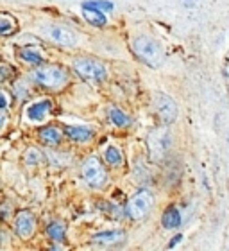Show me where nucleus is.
I'll return each instance as SVG.
<instances>
[{"instance_id": "obj_3", "label": "nucleus", "mask_w": 229, "mask_h": 251, "mask_svg": "<svg viewBox=\"0 0 229 251\" xmlns=\"http://www.w3.org/2000/svg\"><path fill=\"white\" fill-rule=\"evenodd\" d=\"M32 79L47 88H61L63 84L67 83V72L61 67L47 65V67L36 68L32 72Z\"/></svg>"}, {"instance_id": "obj_11", "label": "nucleus", "mask_w": 229, "mask_h": 251, "mask_svg": "<svg viewBox=\"0 0 229 251\" xmlns=\"http://www.w3.org/2000/svg\"><path fill=\"white\" fill-rule=\"evenodd\" d=\"M65 133H67V136L70 140H75V142H86L93 136V133L90 129H86V127H83V126H67Z\"/></svg>"}, {"instance_id": "obj_7", "label": "nucleus", "mask_w": 229, "mask_h": 251, "mask_svg": "<svg viewBox=\"0 0 229 251\" xmlns=\"http://www.w3.org/2000/svg\"><path fill=\"white\" fill-rule=\"evenodd\" d=\"M156 111H158V115H160V119H161L165 124H172V122L177 119L176 102L165 94L156 95Z\"/></svg>"}, {"instance_id": "obj_23", "label": "nucleus", "mask_w": 229, "mask_h": 251, "mask_svg": "<svg viewBox=\"0 0 229 251\" xmlns=\"http://www.w3.org/2000/svg\"><path fill=\"white\" fill-rule=\"evenodd\" d=\"M181 239H183L181 235H176V237H174V241H172L170 244H168V248H174V246H176V244H177V242L181 241Z\"/></svg>"}, {"instance_id": "obj_1", "label": "nucleus", "mask_w": 229, "mask_h": 251, "mask_svg": "<svg viewBox=\"0 0 229 251\" xmlns=\"http://www.w3.org/2000/svg\"><path fill=\"white\" fill-rule=\"evenodd\" d=\"M133 47H135L136 56L145 65H149L151 68L161 67L163 59H165V52H163L161 45L156 40H152L149 36H140L135 40Z\"/></svg>"}, {"instance_id": "obj_18", "label": "nucleus", "mask_w": 229, "mask_h": 251, "mask_svg": "<svg viewBox=\"0 0 229 251\" xmlns=\"http://www.w3.org/2000/svg\"><path fill=\"white\" fill-rule=\"evenodd\" d=\"M106 160L110 165H120L122 163V154L116 147H108V151H106Z\"/></svg>"}, {"instance_id": "obj_19", "label": "nucleus", "mask_w": 229, "mask_h": 251, "mask_svg": "<svg viewBox=\"0 0 229 251\" xmlns=\"http://www.w3.org/2000/svg\"><path fill=\"white\" fill-rule=\"evenodd\" d=\"M20 56L25 59V61L34 63V65H40V63H42V56H40L38 52H34V50H22Z\"/></svg>"}, {"instance_id": "obj_22", "label": "nucleus", "mask_w": 229, "mask_h": 251, "mask_svg": "<svg viewBox=\"0 0 229 251\" xmlns=\"http://www.w3.org/2000/svg\"><path fill=\"white\" fill-rule=\"evenodd\" d=\"M15 27V24L11 25L9 22H7V15H2V22H0V32L2 34H9V31Z\"/></svg>"}, {"instance_id": "obj_13", "label": "nucleus", "mask_w": 229, "mask_h": 251, "mask_svg": "<svg viewBox=\"0 0 229 251\" xmlns=\"http://www.w3.org/2000/svg\"><path fill=\"white\" fill-rule=\"evenodd\" d=\"M163 226L167 228V230H172V228H179L181 226V214H179V210L170 206V208L165 210V214H163Z\"/></svg>"}, {"instance_id": "obj_9", "label": "nucleus", "mask_w": 229, "mask_h": 251, "mask_svg": "<svg viewBox=\"0 0 229 251\" xmlns=\"http://www.w3.org/2000/svg\"><path fill=\"white\" fill-rule=\"evenodd\" d=\"M50 38H52L54 42L61 43V45H73L75 40H77L75 32L67 29V27H61V25L50 27Z\"/></svg>"}, {"instance_id": "obj_14", "label": "nucleus", "mask_w": 229, "mask_h": 251, "mask_svg": "<svg viewBox=\"0 0 229 251\" xmlns=\"http://www.w3.org/2000/svg\"><path fill=\"white\" fill-rule=\"evenodd\" d=\"M40 140H42L43 144H47V146H56V144H59V140H61V131L52 127V126L43 127V129L40 131Z\"/></svg>"}, {"instance_id": "obj_21", "label": "nucleus", "mask_w": 229, "mask_h": 251, "mask_svg": "<svg viewBox=\"0 0 229 251\" xmlns=\"http://www.w3.org/2000/svg\"><path fill=\"white\" fill-rule=\"evenodd\" d=\"M42 160V156H40V152L36 151V149H29L25 154V162L27 163H38Z\"/></svg>"}, {"instance_id": "obj_15", "label": "nucleus", "mask_w": 229, "mask_h": 251, "mask_svg": "<svg viewBox=\"0 0 229 251\" xmlns=\"http://www.w3.org/2000/svg\"><path fill=\"white\" fill-rule=\"evenodd\" d=\"M50 110V102L48 100H42V102H36V104H32L29 110H27V115L29 119L32 121H40L43 117L47 115V111Z\"/></svg>"}, {"instance_id": "obj_10", "label": "nucleus", "mask_w": 229, "mask_h": 251, "mask_svg": "<svg viewBox=\"0 0 229 251\" xmlns=\"http://www.w3.org/2000/svg\"><path fill=\"white\" fill-rule=\"evenodd\" d=\"M83 15H84V18L92 24V25H97V27L106 25L104 13H102L100 9H97V7H93V5H88L86 2L83 4Z\"/></svg>"}, {"instance_id": "obj_20", "label": "nucleus", "mask_w": 229, "mask_h": 251, "mask_svg": "<svg viewBox=\"0 0 229 251\" xmlns=\"http://www.w3.org/2000/svg\"><path fill=\"white\" fill-rule=\"evenodd\" d=\"M86 4L93 5V7H97V9H100V11H106V13L113 11V4H111V2H106V0H92V2H86Z\"/></svg>"}, {"instance_id": "obj_5", "label": "nucleus", "mask_w": 229, "mask_h": 251, "mask_svg": "<svg viewBox=\"0 0 229 251\" xmlns=\"http://www.w3.org/2000/svg\"><path fill=\"white\" fill-rule=\"evenodd\" d=\"M81 173H83L84 181L93 188H102L106 185V181H108V173H106L104 165L100 163L99 158H95V156L88 158V160L83 163Z\"/></svg>"}, {"instance_id": "obj_17", "label": "nucleus", "mask_w": 229, "mask_h": 251, "mask_svg": "<svg viewBox=\"0 0 229 251\" xmlns=\"http://www.w3.org/2000/svg\"><path fill=\"white\" fill-rule=\"evenodd\" d=\"M110 119L114 126H127L129 124V119H127V117H125L118 108H114V106H111L110 108Z\"/></svg>"}, {"instance_id": "obj_16", "label": "nucleus", "mask_w": 229, "mask_h": 251, "mask_svg": "<svg viewBox=\"0 0 229 251\" xmlns=\"http://www.w3.org/2000/svg\"><path fill=\"white\" fill-rule=\"evenodd\" d=\"M47 233L52 241H57V242L63 241V239H65V225H61V223H52V225H48Z\"/></svg>"}, {"instance_id": "obj_6", "label": "nucleus", "mask_w": 229, "mask_h": 251, "mask_svg": "<svg viewBox=\"0 0 229 251\" xmlns=\"http://www.w3.org/2000/svg\"><path fill=\"white\" fill-rule=\"evenodd\" d=\"M73 68L81 77L88 81H104L106 79V67L93 58H77L73 61Z\"/></svg>"}, {"instance_id": "obj_2", "label": "nucleus", "mask_w": 229, "mask_h": 251, "mask_svg": "<svg viewBox=\"0 0 229 251\" xmlns=\"http://www.w3.org/2000/svg\"><path fill=\"white\" fill-rule=\"evenodd\" d=\"M147 147L152 162H163L172 149V135L167 127H156L147 136Z\"/></svg>"}, {"instance_id": "obj_12", "label": "nucleus", "mask_w": 229, "mask_h": 251, "mask_svg": "<svg viewBox=\"0 0 229 251\" xmlns=\"http://www.w3.org/2000/svg\"><path fill=\"white\" fill-rule=\"evenodd\" d=\"M125 233L122 230H111V231H100L93 237L95 242H100V244H114V242L124 241Z\"/></svg>"}, {"instance_id": "obj_8", "label": "nucleus", "mask_w": 229, "mask_h": 251, "mask_svg": "<svg viewBox=\"0 0 229 251\" xmlns=\"http://www.w3.org/2000/svg\"><path fill=\"white\" fill-rule=\"evenodd\" d=\"M34 228H36V223H34V217L29 212H20L16 215L15 230L22 239H29L34 233Z\"/></svg>"}, {"instance_id": "obj_4", "label": "nucleus", "mask_w": 229, "mask_h": 251, "mask_svg": "<svg viewBox=\"0 0 229 251\" xmlns=\"http://www.w3.org/2000/svg\"><path fill=\"white\" fill-rule=\"evenodd\" d=\"M152 204H154V198L149 190H140L136 192L133 198L127 201V206H125V212L131 219L140 221L143 217L149 215V212L152 210Z\"/></svg>"}]
</instances>
